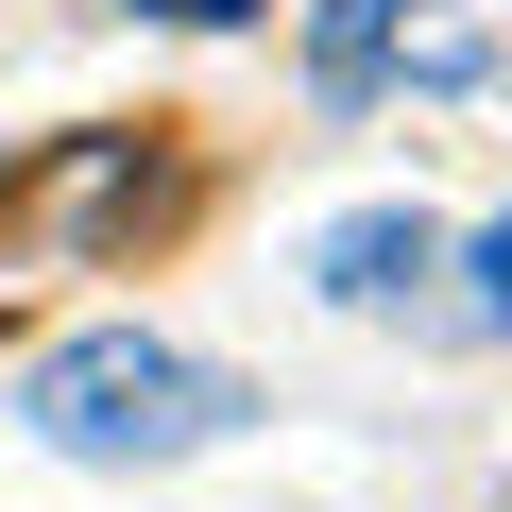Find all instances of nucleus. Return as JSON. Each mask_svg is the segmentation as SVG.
<instances>
[{
    "label": "nucleus",
    "instance_id": "f03ea898",
    "mask_svg": "<svg viewBox=\"0 0 512 512\" xmlns=\"http://www.w3.org/2000/svg\"><path fill=\"white\" fill-rule=\"evenodd\" d=\"M154 222H171L154 137H69V154H35L0 188V256H137Z\"/></svg>",
    "mask_w": 512,
    "mask_h": 512
},
{
    "label": "nucleus",
    "instance_id": "20e7f679",
    "mask_svg": "<svg viewBox=\"0 0 512 512\" xmlns=\"http://www.w3.org/2000/svg\"><path fill=\"white\" fill-rule=\"evenodd\" d=\"M461 274H478V325H512V205L478 222V256H461Z\"/></svg>",
    "mask_w": 512,
    "mask_h": 512
},
{
    "label": "nucleus",
    "instance_id": "7ed1b4c3",
    "mask_svg": "<svg viewBox=\"0 0 512 512\" xmlns=\"http://www.w3.org/2000/svg\"><path fill=\"white\" fill-rule=\"evenodd\" d=\"M410 274H444V222H427V205H359V222L308 239V291H325V308H393Z\"/></svg>",
    "mask_w": 512,
    "mask_h": 512
},
{
    "label": "nucleus",
    "instance_id": "39448f33",
    "mask_svg": "<svg viewBox=\"0 0 512 512\" xmlns=\"http://www.w3.org/2000/svg\"><path fill=\"white\" fill-rule=\"evenodd\" d=\"M137 18H171V35H239V18H274V0H137Z\"/></svg>",
    "mask_w": 512,
    "mask_h": 512
},
{
    "label": "nucleus",
    "instance_id": "f257e3e1",
    "mask_svg": "<svg viewBox=\"0 0 512 512\" xmlns=\"http://www.w3.org/2000/svg\"><path fill=\"white\" fill-rule=\"evenodd\" d=\"M256 393L239 376H205L188 342H154V325H86V342H52L35 376H18V427L52 444V461H205L222 427H239Z\"/></svg>",
    "mask_w": 512,
    "mask_h": 512
}]
</instances>
